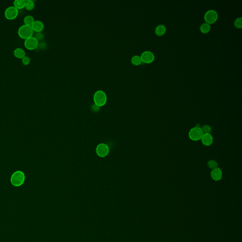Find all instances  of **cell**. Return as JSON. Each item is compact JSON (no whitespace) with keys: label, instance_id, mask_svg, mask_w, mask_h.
Listing matches in <instances>:
<instances>
[{"label":"cell","instance_id":"cell-14","mask_svg":"<svg viewBox=\"0 0 242 242\" xmlns=\"http://www.w3.org/2000/svg\"><path fill=\"white\" fill-rule=\"evenodd\" d=\"M166 31V28L163 25H158L155 29V33L158 36H162L165 34Z\"/></svg>","mask_w":242,"mask_h":242},{"label":"cell","instance_id":"cell-15","mask_svg":"<svg viewBox=\"0 0 242 242\" xmlns=\"http://www.w3.org/2000/svg\"><path fill=\"white\" fill-rule=\"evenodd\" d=\"M26 0H15L13 1V6L17 9H21L25 7Z\"/></svg>","mask_w":242,"mask_h":242},{"label":"cell","instance_id":"cell-16","mask_svg":"<svg viewBox=\"0 0 242 242\" xmlns=\"http://www.w3.org/2000/svg\"><path fill=\"white\" fill-rule=\"evenodd\" d=\"M34 21H35V19H34V17L30 15H27L24 18V24H25V25L31 26Z\"/></svg>","mask_w":242,"mask_h":242},{"label":"cell","instance_id":"cell-5","mask_svg":"<svg viewBox=\"0 0 242 242\" xmlns=\"http://www.w3.org/2000/svg\"><path fill=\"white\" fill-rule=\"evenodd\" d=\"M18 14V9L14 6H9L4 11V16L9 20H13L16 18Z\"/></svg>","mask_w":242,"mask_h":242},{"label":"cell","instance_id":"cell-19","mask_svg":"<svg viewBox=\"0 0 242 242\" xmlns=\"http://www.w3.org/2000/svg\"><path fill=\"white\" fill-rule=\"evenodd\" d=\"M25 8L28 11H31L35 8V3L32 0H27L26 1Z\"/></svg>","mask_w":242,"mask_h":242},{"label":"cell","instance_id":"cell-23","mask_svg":"<svg viewBox=\"0 0 242 242\" xmlns=\"http://www.w3.org/2000/svg\"><path fill=\"white\" fill-rule=\"evenodd\" d=\"M21 62L24 65H28L30 62V58L28 56H26L21 59Z\"/></svg>","mask_w":242,"mask_h":242},{"label":"cell","instance_id":"cell-11","mask_svg":"<svg viewBox=\"0 0 242 242\" xmlns=\"http://www.w3.org/2000/svg\"><path fill=\"white\" fill-rule=\"evenodd\" d=\"M202 142L204 145L210 146L213 143V138L210 133H205L203 134L202 138Z\"/></svg>","mask_w":242,"mask_h":242},{"label":"cell","instance_id":"cell-8","mask_svg":"<svg viewBox=\"0 0 242 242\" xmlns=\"http://www.w3.org/2000/svg\"><path fill=\"white\" fill-rule=\"evenodd\" d=\"M109 149L108 146L104 143H101L98 145L96 148V152L98 156L104 158L108 155Z\"/></svg>","mask_w":242,"mask_h":242},{"label":"cell","instance_id":"cell-2","mask_svg":"<svg viewBox=\"0 0 242 242\" xmlns=\"http://www.w3.org/2000/svg\"><path fill=\"white\" fill-rule=\"evenodd\" d=\"M33 30L32 27L29 25H24L21 26L19 29L18 34L19 36L21 38L26 39L33 36L34 34Z\"/></svg>","mask_w":242,"mask_h":242},{"label":"cell","instance_id":"cell-17","mask_svg":"<svg viewBox=\"0 0 242 242\" xmlns=\"http://www.w3.org/2000/svg\"><path fill=\"white\" fill-rule=\"evenodd\" d=\"M131 62L133 65H135V66L140 65L142 62L141 56H133L131 58Z\"/></svg>","mask_w":242,"mask_h":242},{"label":"cell","instance_id":"cell-4","mask_svg":"<svg viewBox=\"0 0 242 242\" xmlns=\"http://www.w3.org/2000/svg\"><path fill=\"white\" fill-rule=\"evenodd\" d=\"M203 133L201 129V127L195 126V127L192 128L191 129L189 133V138L194 141H198L201 140L202 135Z\"/></svg>","mask_w":242,"mask_h":242},{"label":"cell","instance_id":"cell-7","mask_svg":"<svg viewBox=\"0 0 242 242\" xmlns=\"http://www.w3.org/2000/svg\"><path fill=\"white\" fill-rule=\"evenodd\" d=\"M218 15L216 11L214 10H210L206 12L204 15V19L206 23L209 24L214 23L217 21Z\"/></svg>","mask_w":242,"mask_h":242},{"label":"cell","instance_id":"cell-3","mask_svg":"<svg viewBox=\"0 0 242 242\" xmlns=\"http://www.w3.org/2000/svg\"><path fill=\"white\" fill-rule=\"evenodd\" d=\"M25 179V176L23 172L18 171L14 172L11 176V182L13 186L19 187L23 184Z\"/></svg>","mask_w":242,"mask_h":242},{"label":"cell","instance_id":"cell-18","mask_svg":"<svg viewBox=\"0 0 242 242\" xmlns=\"http://www.w3.org/2000/svg\"><path fill=\"white\" fill-rule=\"evenodd\" d=\"M210 29L211 28H210V25L206 23L202 24L200 27V30L202 33L204 34L208 33V32H210Z\"/></svg>","mask_w":242,"mask_h":242},{"label":"cell","instance_id":"cell-22","mask_svg":"<svg viewBox=\"0 0 242 242\" xmlns=\"http://www.w3.org/2000/svg\"><path fill=\"white\" fill-rule=\"evenodd\" d=\"M201 128L204 134H205V133H210L212 132V128H211L210 126L208 125H204Z\"/></svg>","mask_w":242,"mask_h":242},{"label":"cell","instance_id":"cell-1","mask_svg":"<svg viewBox=\"0 0 242 242\" xmlns=\"http://www.w3.org/2000/svg\"><path fill=\"white\" fill-rule=\"evenodd\" d=\"M93 99L95 105L98 107H102L107 103V94L103 90H97L94 93Z\"/></svg>","mask_w":242,"mask_h":242},{"label":"cell","instance_id":"cell-20","mask_svg":"<svg viewBox=\"0 0 242 242\" xmlns=\"http://www.w3.org/2000/svg\"><path fill=\"white\" fill-rule=\"evenodd\" d=\"M208 166L210 168L214 169L217 168L218 164L216 161L214 160H210L208 162Z\"/></svg>","mask_w":242,"mask_h":242},{"label":"cell","instance_id":"cell-21","mask_svg":"<svg viewBox=\"0 0 242 242\" xmlns=\"http://www.w3.org/2000/svg\"><path fill=\"white\" fill-rule=\"evenodd\" d=\"M234 25L237 29H241L242 27V18L241 17L235 19L234 22Z\"/></svg>","mask_w":242,"mask_h":242},{"label":"cell","instance_id":"cell-24","mask_svg":"<svg viewBox=\"0 0 242 242\" xmlns=\"http://www.w3.org/2000/svg\"><path fill=\"white\" fill-rule=\"evenodd\" d=\"M42 34L40 32L36 33V36H35V37L37 39V40H39V39H40L41 38H42V37H43Z\"/></svg>","mask_w":242,"mask_h":242},{"label":"cell","instance_id":"cell-13","mask_svg":"<svg viewBox=\"0 0 242 242\" xmlns=\"http://www.w3.org/2000/svg\"><path fill=\"white\" fill-rule=\"evenodd\" d=\"M13 54L16 58L18 59H22L26 56V53L23 49L18 47L15 49L13 51Z\"/></svg>","mask_w":242,"mask_h":242},{"label":"cell","instance_id":"cell-9","mask_svg":"<svg viewBox=\"0 0 242 242\" xmlns=\"http://www.w3.org/2000/svg\"><path fill=\"white\" fill-rule=\"evenodd\" d=\"M142 62L146 64H150L153 62L155 59V56L150 51H145L143 52L141 56Z\"/></svg>","mask_w":242,"mask_h":242},{"label":"cell","instance_id":"cell-6","mask_svg":"<svg viewBox=\"0 0 242 242\" xmlns=\"http://www.w3.org/2000/svg\"><path fill=\"white\" fill-rule=\"evenodd\" d=\"M39 45L38 40L35 36H31L25 39L24 41V46L27 49L33 50L38 47Z\"/></svg>","mask_w":242,"mask_h":242},{"label":"cell","instance_id":"cell-12","mask_svg":"<svg viewBox=\"0 0 242 242\" xmlns=\"http://www.w3.org/2000/svg\"><path fill=\"white\" fill-rule=\"evenodd\" d=\"M31 26L34 31H35L36 33L41 32L44 29V24L42 21L39 20H36L34 21Z\"/></svg>","mask_w":242,"mask_h":242},{"label":"cell","instance_id":"cell-10","mask_svg":"<svg viewBox=\"0 0 242 242\" xmlns=\"http://www.w3.org/2000/svg\"><path fill=\"white\" fill-rule=\"evenodd\" d=\"M210 176L213 180L219 181L221 179L222 177V172L219 168H216L212 170L210 173Z\"/></svg>","mask_w":242,"mask_h":242}]
</instances>
